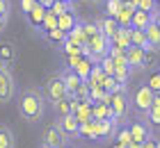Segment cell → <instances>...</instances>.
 <instances>
[{
    "label": "cell",
    "instance_id": "4316f807",
    "mask_svg": "<svg viewBox=\"0 0 160 148\" xmlns=\"http://www.w3.org/2000/svg\"><path fill=\"white\" fill-rule=\"evenodd\" d=\"M50 12L60 16V14L76 12V9H73V2H71V0H55V2H53V7H50Z\"/></svg>",
    "mask_w": 160,
    "mask_h": 148
},
{
    "label": "cell",
    "instance_id": "83f0119b",
    "mask_svg": "<svg viewBox=\"0 0 160 148\" xmlns=\"http://www.w3.org/2000/svg\"><path fill=\"white\" fill-rule=\"evenodd\" d=\"M103 78H105V73H103V69H101V64H94L89 78H87V82H89V84H101V82H103Z\"/></svg>",
    "mask_w": 160,
    "mask_h": 148
},
{
    "label": "cell",
    "instance_id": "7402d4cb",
    "mask_svg": "<svg viewBox=\"0 0 160 148\" xmlns=\"http://www.w3.org/2000/svg\"><path fill=\"white\" fill-rule=\"evenodd\" d=\"M130 46H140L144 50H151L149 39H147V32L140 30V27H130Z\"/></svg>",
    "mask_w": 160,
    "mask_h": 148
},
{
    "label": "cell",
    "instance_id": "60d3db41",
    "mask_svg": "<svg viewBox=\"0 0 160 148\" xmlns=\"http://www.w3.org/2000/svg\"><path fill=\"white\" fill-rule=\"evenodd\" d=\"M85 2H89V5H96V2H103V0H85Z\"/></svg>",
    "mask_w": 160,
    "mask_h": 148
},
{
    "label": "cell",
    "instance_id": "d6986e66",
    "mask_svg": "<svg viewBox=\"0 0 160 148\" xmlns=\"http://www.w3.org/2000/svg\"><path fill=\"white\" fill-rule=\"evenodd\" d=\"M50 107H53L55 116H67V114H73V100H71V96H64V98L55 100Z\"/></svg>",
    "mask_w": 160,
    "mask_h": 148
},
{
    "label": "cell",
    "instance_id": "52a82bcc",
    "mask_svg": "<svg viewBox=\"0 0 160 148\" xmlns=\"http://www.w3.org/2000/svg\"><path fill=\"white\" fill-rule=\"evenodd\" d=\"M149 53H156V50H144L140 46H128L126 48V62L130 66V71H144L151 62Z\"/></svg>",
    "mask_w": 160,
    "mask_h": 148
},
{
    "label": "cell",
    "instance_id": "e0dca14e",
    "mask_svg": "<svg viewBox=\"0 0 160 148\" xmlns=\"http://www.w3.org/2000/svg\"><path fill=\"white\" fill-rule=\"evenodd\" d=\"M137 9V7L133 5V2H128V0H123V5H121V9H119V14L114 18L119 21V25L121 27H130V18H133V12Z\"/></svg>",
    "mask_w": 160,
    "mask_h": 148
},
{
    "label": "cell",
    "instance_id": "d4e9b609",
    "mask_svg": "<svg viewBox=\"0 0 160 148\" xmlns=\"http://www.w3.org/2000/svg\"><path fill=\"white\" fill-rule=\"evenodd\" d=\"M76 23H78L76 12H67V14H60V16H57V27L64 30V32L73 30V25H76Z\"/></svg>",
    "mask_w": 160,
    "mask_h": 148
},
{
    "label": "cell",
    "instance_id": "7a4b0ae2",
    "mask_svg": "<svg viewBox=\"0 0 160 148\" xmlns=\"http://www.w3.org/2000/svg\"><path fill=\"white\" fill-rule=\"evenodd\" d=\"M105 103L112 107V112H114V118L121 123V121H126V116L130 112V98H128V89H117V91H112V93H108L105 96Z\"/></svg>",
    "mask_w": 160,
    "mask_h": 148
},
{
    "label": "cell",
    "instance_id": "ba28073f",
    "mask_svg": "<svg viewBox=\"0 0 160 148\" xmlns=\"http://www.w3.org/2000/svg\"><path fill=\"white\" fill-rule=\"evenodd\" d=\"M156 96H158V93H156L147 82L140 84V87H137V91H135V96H133V105H135V109H137L140 114H144L151 105H153Z\"/></svg>",
    "mask_w": 160,
    "mask_h": 148
},
{
    "label": "cell",
    "instance_id": "3957f363",
    "mask_svg": "<svg viewBox=\"0 0 160 148\" xmlns=\"http://www.w3.org/2000/svg\"><path fill=\"white\" fill-rule=\"evenodd\" d=\"M41 91H43V96H46V103H50V105H53L55 100L64 98V96H69L67 84H64L60 71H57V73H50V75L46 78V82H43V89H41Z\"/></svg>",
    "mask_w": 160,
    "mask_h": 148
},
{
    "label": "cell",
    "instance_id": "ffe728a7",
    "mask_svg": "<svg viewBox=\"0 0 160 148\" xmlns=\"http://www.w3.org/2000/svg\"><path fill=\"white\" fill-rule=\"evenodd\" d=\"M0 148H16V135L7 123H0Z\"/></svg>",
    "mask_w": 160,
    "mask_h": 148
},
{
    "label": "cell",
    "instance_id": "7c38bea8",
    "mask_svg": "<svg viewBox=\"0 0 160 148\" xmlns=\"http://www.w3.org/2000/svg\"><path fill=\"white\" fill-rule=\"evenodd\" d=\"M94 23H96V27L108 36V39H112V36L117 34V30L121 27L119 21L114 18V16H108V14H103V16H96V18H94Z\"/></svg>",
    "mask_w": 160,
    "mask_h": 148
},
{
    "label": "cell",
    "instance_id": "8992f818",
    "mask_svg": "<svg viewBox=\"0 0 160 148\" xmlns=\"http://www.w3.org/2000/svg\"><path fill=\"white\" fill-rule=\"evenodd\" d=\"M41 146L43 148H67V146H71V139L64 137V132L55 123H50L41 132Z\"/></svg>",
    "mask_w": 160,
    "mask_h": 148
},
{
    "label": "cell",
    "instance_id": "30bf717a",
    "mask_svg": "<svg viewBox=\"0 0 160 148\" xmlns=\"http://www.w3.org/2000/svg\"><path fill=\"white\" fill-rule=\"evenodd\" d=\"M130 135H133V141H147L149 137H153V125H151L147 118H137V121H128Z\"/></svg>",
    "mask_w": 160,
    "mask_h": 148
},
{
    "label": "cell",
    "instance_id": "603a6c76",
    "mask_svg": "<svg viewBox=\"0 0 160 148\" xmlns=\"http://www.w3.org/2000/svg\"><path fill=\"white\" fill-rule=\"evenodd\" d=\"M142 116L147 118V121H149L151 125H153V128H158V125H160V93L156 96L153 105H151V107H149V109H147V112H144Z\"/></svg>",
    "mask_w": 160,
    "mask_h": 148
},
{
    "label": "cell",
    "instance_id": "277c9868",
    "mask_svg": "<svg viewBox=\"0 0 160 148\" xmlns=\"http://www.w3.org/2000/svg\"><path fill=\"white\" fill-rule=\"evenodd\" d=\"M16 98V80H14V69H7L0 64V105H7Z\"/></svg>",
    "mask_w": 160,
    "mask_h": 148
},
{
    "label": "cell",
    "instance_id": "cb8c5ba5",
    "mask_svg": "<svg viewBox=\"0 0 160 148\" xmlns=\"http://www.w3.org/2000/svg\"><path fill=\"white\" fill-rule=\"evenodd\" d=\"M112 46H119V48H128L130 46V27H119L117 34L110 39Z\"/></svg>",
    "mask_w": 160,
    "mask_h": 148
},
{
    "label": "cell",
    "instance_id": "b9f144b4",
    "mask_svg": "<svg viewBox=\"0 0 160 148\" xmlns=\"http://www.w3.org/2000/svg\"><path fill=\"white\" fill-rule=\"evenodd\" d=\"M110 148H123V146H121V144H112Z\"/></svg>",
    "mask_w": 160,
    "mask_h": 148
},
{
    "label": "cell",
    "instance_id": "ac0fdd59",
    "mask_svg": "<svg viewBox=\"0 0 160 148\" xmlns=\"http://www.w3.org/2000/svg\"><path fill=\"white\" fill-rule=\"evenodd\" d=\"M151 21H153V12H144V9H135L133 18H130V27H140L144 30Z\"/></svg>",
    "mask_w": 160,
    "mask_h": 148
},
{
    "label": "cell",
    "instance_id": "d6a6232c",
    "mask_svg": "<svg viewBox=\"0 0 160 148\" xmlns=\"http://www.w3.org/2000/svg\"><path fill=\"white\" fill-rule=\"evenodd\" d=\"M137 9L156 12V9H158V0H140V2H137Z\"/></svg>",
    "mask_w": 160,
    "mask_h": 148
},
{
    "label": "cell",
    "instance_id": "44dd1931",
    "mask_svg": "<svg viewBox=\"0 0 160 148\" xmlns=\"http://www.w3.org/2000/svg\"><path fill=\"white\" fill-rule=\"evenodd\" d=\"M144 32H147V39H149L151 50H160V27L156 25V21H151V23L144 27Z\"/></svg>",
    "mask_w": 160,
    "mask_h": 148
},
{
    "label": "cell",
    "instance_id": "8fae6325",
    "mask_svg": "<svg viewBox=\"0 0 160 148\" xmlns=\"http://www.w3.org/2000/svg\"><path fill=\"white\" fill-rule=\"evenodd\" d=\"M16 57H18L16 43L9 41V39L0 41V64H5L7 69H14V64H16Z\"/></svg>",
    "mask_w": 160,
    "mask_h": 148
},
{
    "label": "cell",
    "instance_id": "f546056e",
    "mask_svg": "<svg viewBox=\"0 0 160 148\" xmlns=\"http://www.w3.org/2000/svg\"><path fill=\"white\" fill-rule=\"evenodd\" d=\"M46 36H48L50 41H55V43H64V41H67V32H64V30H60V27L48 30V32H46Z\"/></svg>",
    "mask_w": 160,
    "mask_h": 148
},
{
    "label": "cell",
    "instance_id": "e575fe53",
    "mask_svg": "<svg viewBox=\"0 0 160 148\" xmlns=\"http://www.w3.org/2000/svg\"><path fill=\"white\" fill-rule=\"evenodd\" d=\"M9 12H12V5H9V0H0V16L9 18Z\"/></svg>",
    "mask_w": 160,
    "mask_h": 148
},
{
    "label": "cell",
    "instance_id": "d590c367",
    "mask_svg": "<svg viewBox=\"0 0 160 148\" xmlns=\"http://www.w3.org/2000/svg\"><path fill=\"white\" fill-rule=\"evenodd\" d=\"M34 5H37V0H21V12H23V14H28V12H30Z\"/></svg>",
    "mask_w": 160,
    "mask_h": 148
},
{
    "label": "cell",
    "instance_id": "1f68e13d",
    "mask_svg": "<svg viewBox=\"0 0 160 148\" xmlns=\"http://www.w3.org/2000/svg\"><path fill=\"white\" fill-rule=\"evenodd\" d=\"M53 27H57V14H53V12H46V18H43V25H41V30H53Z\"/></svg>",
    "mask_w": 160,
    "mask_h": 148
},
{
    "label": "cell",
    "instance_id": "7bdbcfd3",
    "mask_svg": "<svg viewBox=\"0 0 160 148\" xmlns=\"http://www.w3.org/2000/svg\"><path fill=\"white\" fill-rule=\"evenodd\" d=\"M67 148H73V146H67Z\"/></svg>",
    "mask_w": 160,
    "mask_h": 148
},
{
    "label": "cell",
    "instance_id": "ee69618b",
    "mask_svg": "<svg viewBox=\"0 0 160 148\" xmlns=\"http://www.w3.org/2000/svg\"><path fill=\"white\" fill-rule=\"evenodd\" d=\"M71 2H76V0H71Z\"/></svg>",
    "mask_w": 160,
    "mask_h": 148
},
{
    "label": "cell",
    "instance_id": "ab89813d",
    "mask_svg": "<svg viewBox=\"0 0 160 148\" xmlns=\"http://www.w3.org/2000/svg\"><path fill=\"white\" fill-rule=\"evenodd\" d=\"M126 148H142V144H140V141H130Z\"/></svg>",
    "mask_w": 160,
    "mask_h": 148
},
{
    "label": "cell",
    "instance_id": "4dcf8cb0",
    "mask_svg": "<svg viewBox=\"0 0 160 148\" xmlns=\"http://www.w3.org/2000/svg\"><path fill=\"white\" fill-rule=\"evenodd\" d=\"M98 64H101V69H103L105 75H114V59H112L110 55H105Z\"/></svg>",
    "mask_w": 160,
    "mask_h": 148
},
{
    "label": "cell",
    "instance_id": "9a60e30c",
    "mask_svg": "<svg viewBox=\"0 0 160 148\" xmlns=\"http://www.w3.org/2000/svg\"><path fill=\"white\" fill-rule=\"evenodd\" d=\"M46 12H48V9H46V7H43V5H39V2H37V5H34V7H32V9H30V12H28V14H25V18H28V23H30L32 27H37V30H41V25H43V18H46Z\"/></svg>",
    "mask_w": 160,
    "mask_h": 148
},
{
    "label": "cell",
    "instance_id": "8d00e7d4",
    "mask_svg": "<svg viewBox=\"0 0 160 148\" xmlns=\"http://www.w3.org/2000/svg\"><path fill=\"white\" fill-rule=\"evenodd\" d=\"M158 146V139H156V135L153 137H149L147 141H142V148H156Z\"/></svg>",
    "mask_w": 160,
    "mask_h": 148
},
{
    "label": "cell",
    "instance_id": "5bb4252c",
    "mask_svg": "<svg viewBox=\"0 0 160 148\" xmlns=\"http://www.w3.org/2000/svg\"><path fill=\"white\" fill-rule=\"evenodd\" d=\"M73 100V114L80 123H85V121H92V105L94 103L92 100H78V98H71Z\"/></svg>",
    "mask_w": 160,
    "mask_h": 148
},
{
    "label": "cell",
    "instance_id": "f6af8a7d",
    "mask_svg": "<svg viewBox=\"0 0 160 148\" xmlns=\"http://www.w3.org/2000/svg\"><path fill=\"white\" fill-rule=\"evenodd\" d=\"M39 148H43V146H39Z\"/></svg>",
    "mask_w": 160,
    "mask_h": 148
},
{
    "label": "cell",
    "instance_id": "2e32d148",
    "mask_svg": "<svg viewBox=\"0 0 160 148\" xmlns=\"http://www.w3.org/2000/svg\"><path fill=\"white\" fill-rule=\"evenodd\" d=\"M92 66H94V62H92L89 57H87V55H80V57L76 59V64L69 66V69H73L82 80H87V78H89V73H92Z\"/></svg>",
    "mask_w": 160,
    "mask_h": 148
},
{
    "label": "cell",
    "instance_id": "6da1fadb",
    "mask_svg": "<svg viewBox=\"0 0 160 148\" xmlns=\"http://www.w3.org/2000/svg\"><path fill=\"white\" fill-rule=\"evenodd\" d=\"M16 109L25 123H39L46 116V96L37 87H25L16 96Z\"/></svg>",
    "mask_w": 160,
    "mask_h": 148
},
{
    "label": "cell",
    "instance_id": "484cf974",
    "mask_svg": "<svg viewBox=\"0 0 160 148\" xmlns=\"http://www.w3.org/2000/svg\"><path fill=\"white\" fill-rule=\"evenodd\" d=\"M117 144H121L123 148H126L130 141H133V135H130V128H128V121H121L119 123V130H117Z\"/></svg>",
    "mask_w": 160,
    "mask_h": 148
},
{
    "label": "cell",
    "instance_id": "4fadbf2b",
    "mask_svg": "<svg viewBox=\"0 0 160 148\" xmlns=\"http://www.w3.org/2000/svg\"><path fill=\"white\" fill-rule=\"evenodd\" d=\"M60 75H62V80H64V84H67V91H69V96H73V93L78 91V87L85 82V80L80 78L73 69H69V66H64V69L60 71Z\"/></svg>",
    "mask_w": 160,
    "mask_h": 148
},
{
    "label": "cell",
    "instance_id": "9c48e42d",
    "mask_svg": "<svg viewBox=\"0 0 160 148\" xmlns=\"http://www.w3.org/2000/svg\"><path fill=\"white\" fill-rule=\"evenodd\" d=\"M55 125L64 132L67 139H80V121L76 118V114H67V116H57L55 118Z\"/></svg>",
    "mask_w": 160,
    "mask_h": 148
},
{
    "label": "cell",
    "instance_id": "f1b7e54d",
    "mask_svg": "<svg viewBox=\"0 0 160 148\" xmlns=\"http://www.w3.org/2000/svg\"><path fill=\"white\" fill-rule=\"evenodd\" d=\"M103 2H105V14L108 16H117L121 5H123V0H103Z\"/></svg>",
    "mask_w": 160,
    "mask_h": 148
},
{
    "label": "cell",
    "instance_id": "836d02e7",
    "mask_svg": "<svg viewBox=\"0 0 160 148\" xmlns=\"http://www.w3.org/2000/svg\"><path fill=\"white\" fill-rule=\"evenodd\" d=\"M151 89H153L156 93H160V73H153V75H151V80L147 82Z\"/></svg>",
    "mask_w": 160,
    "mask_h": 148
},
{
    "label": "cell",
    "instance_id": "74e56055",
    "mask_svg": "<svg viewBox=\"0 0 160 148\" xmlns=\"http://www.w3.org/2000/svg\"><path fill=\"white\" fill-rule=\"evenodd\" d=\"M37 2H39V5H43V7H46V9H50V7H53V2H55V0H37Z\"/></svg>",
    "mask_w": 160,
    "mask_h": 148
},
{
    "label": "cell",
    "instance_id": "5b68a950",
    "mask_svg": "<svg viewBox=\"0 0 160 148\" xmlns=\"http://www.w3.org/2000/svg\"><path fill=\"white\" fill-rule=\"evenodd\" d=\"M117 130H119V121L117 118H101V121L94 118V141L110 144L112 139L117 137Z\"/></svg>",
    "mask_w": 160,
    "mask_h": 148
},
{
    "label": "cell",
    "instance_id": "f35d334b",
    "mask_svg": "<svg viewBox=\"0 0 160 148\" xmlns=\"http://www.w3.org/2000/svg\"><path fill=\"white\" fill-rule=\"evenodd\" d=\"M153 21H156V25H158V27H160V12H158V9H156V12H153Z\"/></svg>",
    "mask_w": 160,
    "mask_h": 148
}]
</instances>
